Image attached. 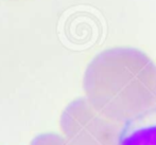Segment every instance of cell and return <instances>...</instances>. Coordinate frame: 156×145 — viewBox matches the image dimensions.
I'll use <instances>...</instances> for the list:
<instances>
[{"label": "cell", "instance_id": "3957f363", "mask_svg": "<svg viewBox=\"0 0 156 145\" xmlns=\"http://www.w3.org/2000/svg\"><path fill=\"white\" fill-rule=\"evenodd\" d=\"M120 145H156V106L125 123Z\"/></svg>", "mask_w": 156, "mask_h": 145}, {"label": "cell", "instance_id": "7a4b0ae2", "mask_svg": "<svg viewBox=\"0 0 156 145\" xmlns=\"http://www.w3.org/2000/svg\"><path fill=\"white\" fill-rule=\"evenodd\" d=\"M60 124L71 145H120L124 125L100 112L86 98L72 101L64 109Z\"/></svg>", "mask_w": 156, "mask_h": 145}, {"label": "cell", "instance_id": "277c9868", "mask_svg": "<svg viewBox=\"0 0 156 145\" xmlns=\"http://www.w3.org/2000/svg\"><path fill=\"white\" fill-rule=\"evenodd\" d=\"M30 145H71L68 140L56 133H43L35 137Z\"/></svg>", "mask_w": 156, "mask_h": 145}, {"label": "cell", "instance_id": "6da1fadb", "mask_svg": "<svg viewBox=\"0 0 156 145\" xmlns=\"http://www.w3.org/2000/svg\"><path fill=\"white\" fill-rule=\"evenodd\" d=\"M83 88L94 108L125 124L156 106V64L135 48L106 49L87 66Z\"/></svg>", "mask_w": 156, "mask_h": 145}]
</instances>
